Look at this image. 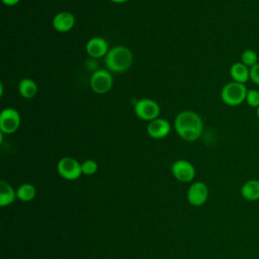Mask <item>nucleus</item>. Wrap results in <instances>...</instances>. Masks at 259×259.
I'll list each match as a JSON object with an SVG mask.
<instances>
[{
	"label": "nucleus",
	"instance_id": "4be33fe9",
	"mask_svg": "<svg viewBox=\"0 0 259 259\" xmlns=\"http://www.w3.org/2000/svg\"><path fill=\"white\" fill-rule=\"evenodd\" d=\"M19 1L20 0H2L3 4H5L6 6H15L19 3Z\"/></svg>",
	"mask_w": 259,
	"mask_h": 259
},
{
	"label": "nucleus",
	"instance_id": "6e6552de",
	"mask_svg": "<svg viewBox=\"0 0 259 259\" xmlns=\"http://www.w3.org/2000/svg\"><path fill=\"white\" fill-rule=\"evenodd\" d=\"M208 193V187L204 182L195 181L187 190V200L193 206H201L206 202Z\"/></svg>",
	"mask_w": 259,
	"mask_h": 259
},
{
	"label": "nucleus",
	"instance_id": "0eeeda50",
	"mask_svg": "<svg viewBox=\"0 0 259 259\" xmlns=\"http://www.w3.org/2000/svg\"><path fill=\"white\" fill-rule=\"evenodd\" d=\"M20 125L19 112L11 107L4 108L0 113V131L3 134H13Z\"/></svg>",
	"mask_w": 259,
	"mask_h": 259
},
{
	"label": "nucleus",
	"instance_id": "4468645a",
	"mask_svg": "<svg viewBox=\"0 0 259 259\" xmlns=\"http://www.w3.org/2000/svg\"><path fill=\"white\" fill-rule=\"evenodd\" d=\"M241 195L248 201L259 200V180H247L241 187Z\"/></svg>",
	"mask_w": 259,
	"mask_h": 259
},
{
	"label": "nucleus",
	"instance_id": "20e7f679",
	"mask_svg": "<svg viewBox=\"0 0 259 259\" xmlns=\"http://www.w3.org/2000/svg\"><path fill=\"white\" fill-rule=\"evenodd\" d=\"M134 110L139 118L147 121H151L158 118L160 114L159 104L155 100L149 98L139 99L135 103Z\"/></svg>",
	"mask_w": 259,
	"mask_h": 259
},
{
	"label": "nucleus",
	"instance_id": "a211bd4d",
	"mask_svg": "<svg viewBox=\"0 0 259 259\" xmlns=\"http://www.w3.org/2000/svg\"><path fill=\"white\" fill-rule=\"evenodd\" d=\"M241 61L245 66H247L248 68H252L253 66H255L258 62V55L254 50L251 49H247L244 50L241 54Z\"/></svg>",
	"mask_w": 259,
	"mask_h": 259
},
{
	"label": "nucleus",
	"instance_id": "aec40b11",
	"mask_svg": "<svg viewBox=\"0 0 259 259\" xmlns=\"http://www.w3.org/2000/svg\"><path fill=\"white\" fill-rule=\"evenodd\" d=\"M81 169H82V174H84V175H93L97 172L98 165L94 160L88 159V160H85L84 162H82Z\"/></svg>",
	"mask_w": 259,
	"mask_h": 259
},
{
	"label": "nucleus",
	"instance_id": "7ed1b4c3",
	"mask_svg": "<svg viewBox=\"0 0 259 259\" xmlns=\"http://www.w3.org/2000/svg\"><path fill=\"white\" fill-rule=\"evenodd\" d=\"M247 92L248 89L245 84L232 81L222 88L221 99L229 106H238L245 102Z\"/></svg>",
	"mask_w": 259,
	"mask_h": 259
},
{
	"label": "nucleus",
	"instance_id": "ddd939ff",
	"mask_svg": "<svg viewBox=\"0 0 259 259\" xmlns=\"http://www.w3.org/2000/svg\"><path fill=\"white\" fill-rule=\"evenodd\" d=\"M230 76L233 81L245 84L250 80V68L242 62H236L230 68Z\"/></svg>",
	"mask_w": 259,
	"mask_h": 259
},
{
	"label": "nucleus",
	"instance_id": "dca6fc26",
	"mask_svg": "<svg viewBox=\"0 0 259 259\" xmlns=\"http://www.w3.org/2000/svg\"><path fill=\"white\" fill-rule=\"evenodd\" d=\"M19 94L26 99L33 98L37 93V85L30 78H23L18 84Z\"/></svg>",
	"mask_w": 259,
	"mask_h": 259
},
{
	"label": "nucleus",
	"instance_id": "b1692460",
	"mask_svg": "<svg viewBox=\"0 0 259 259\" xmlns=\"http://www.w3.org/2000/svg\"><path fill=\"white\" fill-rule=\"evenodd\" d=\"M256 114H257V117L259 118V106L256 108Z\"/></svg>",
	"mask_w": 259,
	"mask_h": 259
},
{
	"label": "nucleus",
	"instance_id": "412c9836",
	"mask_svg": "<svg viewBox=\"0 0 259 259\" xmlns=\"http://www.w3.org/2000/svg\"><path fill=\"white\" fill-rule=\"evenodd\" d=\"M250 80L259 86V63L250 68Z\"/></svg>",
	"mask_w": 259,
	"mask_h": 259
},
{
	"label": "nucleus",
	"instance_id": "f8f14e48",
	"mask_svg": "<svg viewBox=\"0 0 259 259\" xmlns=\"http://www.w3.org/2000/svg\"><path fill=\"white\" fill-rule=\"evenodd\" d=\"M75 25V16L69 11L58 12L53 18V27L59 32L70 31Z\"/></svg>",
	"mask_w": 259,
	"mask_h": 259
},
{
	"label": "nucleus",
	"instance_id": "6ab92c4d",
	"mask_svg": "<svg viewBox=\"0 0 259 259\" xmlns=\"http://www.w3.org/2000/svg\"><path fill=\"white\" fill-rule=\"evenodd\" d=\"M245 102L248 106L257 108L259 106V91L256 89H248Z\"/></svg>",
	"mask_w": 259,
	"mask_h": 259
},
{
	"label": "nucleus",
	"instance_id": "1a4fd4ad",
	"mask_svg": "<svg viewBox=\"0 0 259 259\" xmlns=\"http://www.w3.org/2000/svg\"><path fill=\"white\" fill-rule=\"evenodd\" d=\"M171 172L180 182H190L195 177L194 166L187 160H177L171 166Z\"/></svg>",
	"mask_w": 259,
	"mask_h": 259
},
{
	"label": "nucleus",
	"instance_id": "423d86ee",
	"mask_svg": "<svg viewBox=\"0 0 259 259\" xmlns=\"http://www.w3.org/2000/svg\"><path fill=\"white\" fill-rule=\"evenodd\" d=\"M113 84V78L105 69L96 70L90 77V87L97 94L107 93Z\"/></svg>",
	"mask_w": 259,
	"mask_h": 259
},
{
	"label": "nucleus",
	"instance_id": "2eb2a0df",
	"mask_svg": "<svg viewBox=\"0 0 259 259\" xmlns=\"http://www.w3.org/2000/svg\"><path fill=\"white\" fill-rule=\"evenodd\" d=\"M16 198L17 196L14 188L8 182L1 180L0 181V206L1 207L8 206L12 204Z\"/></svg>",
	"mask_w": 259,
	"mask_h": 259
},
{
	"label": "nucleus",
	"instance_id": "5701e85b",
	"mask_svg": "<svg viewBox=\"0 0 259 259\" xmlns=\"http://www.w3.org/2000/svg\"><path fill=\"white\" fill-rule=\"evenodd\" d=\"M111 2H113V3H124V2H126L127 0H110Z\"/></svg>",
	"mask_w": 259,
	"mask_h": 259
},
{
	"label": "nucleus",
	"instance_id": "39448f33",
	"mask_svg": "<svg viewBox=\"0 0 259 259\" xmlns=\"http://www.w3.org/2000/svg\"><path fill=\"white\" fill-rule=\"evenodd\" d=\"M59 175L66 180H76L82 174L81 164L73 157H64L57 164Z\"/></svg>",
	"mask_w": 259,
	"mask_h": 259
},
{
	"label": "nucleus",
	"instance_id": "f257e3e1",
	"mask_svg": "<svg viewBox=\"0 0 259 259\" xmlns=\"http://www.w3.org/2000/svg\"><path fill=\"white\" fill-rule=\"evenodd\" d=\"M174 127L181 139L193 142L201 136L203 122L199 114L192 110H185L175 117Z\"/></svg>",
	"mask_w": 259,
	"mask_h": 259
},
{
	"label": "nucleus",
	"instance_id": "f3484780",
	"mask_svg": "<svg viewBox=\"0 0 259 259\" xmlns=\"http://www.w3.org/2000/svg\"><path fill=\"white\" fill-rule=\"evenodd\" d=\"M35 195H36V189L30 183H23L19 185V187L16 189L17 199L23 202H28L32 200L35 197Z\"/></svg>",
	"mask_w": 259,
	"mask_h": 259
},
{
	"label": "nucleus",
	"instance_id": "9d476101",
	"mask_svg": "<svg viewBox=\"0 0 259 259\" xmlns=\"http://www.w3.org/2000/svg\"><path fill=\"white\" fill-rule=\"evenodd\" d=\"M170 131L171 125L169 121L162 117L151 120L147 126V133L153 139H163L169 135Z\"/></svg>",
	"mask_w": 259,
	"mask_h": 259
},
{
	"label": "nucleus",
	"instance_id": "9b49d317",
	"mask_svg": "<svg viewBox=\"0 0 259 259\" xmlns=\"http://www.w3.org/2000/svg\"><path fill=\"white\" fill-rule=\"evenodd\" d=\"M85 50H86V53L92 58L105 57L109 51L107 41L100 36L91 37L87 41Z\"/></svg>",
	"mask_w": 259,
	"mask_h": 259
},
{
	"label": "nucleus",
	"instance_id": "f03ea898",
	"mask_svg": "<svg viewBox=\"0 0 259 259\" xmlns=\"http://www.w3.org/2000/svg\"><path fill=\"white\" fill-rule=\"evenodd\" d=\"M133 53L124 46H116L108 51L104 57L106 68L114 73H122L128 70L133 64Z\"/></svg>",
	"mask_w": 259,
	"mask_h": 259
}]
</instances>
